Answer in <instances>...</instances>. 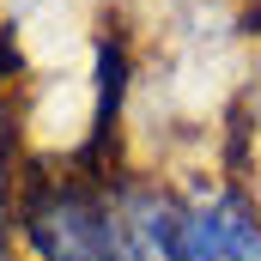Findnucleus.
Returning a JSON list of instances; mask_svg holds the SVG:
<instances>
[{
	"label": "nucleus",
	"instance_id": "2",
	"mask_svg": "<svg viewBox=\"0 0 261 261\" xmlns=\"http://www.w3.org/2000/svg\"><path fill=\"white\" fill-rule=\"evenodd\" d=\"M176 261H261V213L243 189L182 195Z\"/></svg>",
	"mask_w": 261,
	"mask_h": 261
},
{
	"label": "nucleus",
	"instance_id": "1",
	"mask_svg": "<svg viewBox=\"0 0 261 261\" xmlns=\"http://www.w3.org/2000/svg\"><path fill=\"white\" fill-rule=\"evenodd\" d=\"M12 225L37 261H146L110 176H24Z\"/></svg>",
	"mask_w": 261,
	"mask_h": 261
}]
</instances>
